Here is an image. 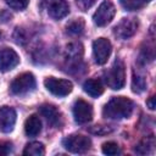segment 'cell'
<instances>
[{"label":"cell","instance_id":"cell-26","mask_svg":"<svg viewBox=\"0 0 156 156\" xmlns=\"http://www.w3.org/2000/svg\"><path fill=\"white\" fill-rule=\"evenodd\" d=\"M90 132L94 134H107L110 132H112V128L107 127V126H94L93 128H90Z\"/></svg>","mask_w":156,"mask_h":156},{"label":"cell","instance_id":"cell-30","mask_svg":"<svg viewBox=\"0 0 156 156\" xmlns=\"http://www.w3.org/2000/svg\"><path fill=\"white\" fill-rule=\"evenodd\" d=\"M0 37H1V33H0Z\"/></svg>","mask_w":156,"mask_h":156},{"label":"cell","instance_id":"cell-16","mask_svg":"<svg viewBox=\"0 0 156 156\" xmlns=\"http://www.w3.org/2000/svg\"><path fill=\"white\" fill-rule=\"evenodd\" d=\"M24 132L28 136H37L41 132V121H40L39 116L32 115L26 119Z\"/></svg>","mask_w":156,"mask_h":156},{"label":"cell","instance_id":"cell-13","mask_svg":"<svg viewBox=\"0 0 156 156\" xmlns=\"http://www.w3.org/2000/svg\"><path fill=\"white\" fill-rule=\"evenodd\" d=\"M39 112L41 113L43 117H45V119L48 121V123L50 126L56 127V128H60L62 126V115L57 110L56 106L44 104L39 107Z\"/></svg>","mask_w":156,"mask_h":156},{"label":"cell","instance_id":"cell-4","mask_svg":"<svg viewBox=\"0 0 156 156\" xmlns=\"http://www.w3.org/2000/svg\"><path fill=\"white\" fill-rule=\"evenodd\" d=\"M63 147L73 154H83L87 152L91 147V140L90 138L80 134H73L68 135L62 140Z\"/></svg>","mask_w":156,"mask_h":156},{"label":"cell","instance_id":"cell-6","mask_svg":"<svg viewBox=\"0 0 156 156\" xmlns=\"http://www.w3.org/2000/svg\"><path fill=\"white\" fill-rule=\"evenodd\" d=\"M115 15H116L115 5L110 0H105L100 4V6L95 11V13L93 15V21L96 26L105 27L113 20Z\"/></svg>","mask_w":156,"mask_h":156},{"label":"cell","instance_id":"cell-18","mask_svg":"<svg viewBox=\"0 0 156 156\" xmlns=\"http://www.w3.org/2000/svg\"><path fill=\"white\" fill-rule=\"evenodd\" d=\"M45 154L44 145L39 141H33L26 145L23 150V155H29V156H41Z\"/></svg>","mask_w":156,"mask_h":156},{"label":"cell","instance_id":"cell-20","mask_svg":"<svg viewBox=\"0 0 156 156\" xmlns=\"http://www.w3.org/2000/svg\"><path fill=\"white\" fill-rule=\"evenodd\" d=\"M146 85H147V83H146L145 77L134 72L133 73V79H132V90L136 94H140L146 89Z\"/></svg>","mask_w":156,"mask_h":156},{"label":"cell","instance_id":"cell-14","mask_svg":"<svg viewBox=\"0 0 156 156\" xmlns=\"http://www.w3.org/2000/svg\"><path fill=\"white\" fill-rule=\"evenodd\" d=\"M16 123V111L12 107L4 106L0 108V130L10 133Z\"/></svg>","mask_w":156,"mask_h":156},{"label":"cell","instance_id":"cell-29","mask_svg":"<svg viewBox=\"0 0 156 156\" xmlns=\"http://www.w3.org/2000/svg\"><path fill=\"white\" fill-rule=\"evenodd\" d=\"M143 1H144V2H146V1H151V0H143Z\"/></svg>","mask_w":156,"mask_h":156},{"label":"cell","instance_id":"cell-11","mask_svg":"<svg viewBox=\"0 0 156 156\" xmlns=\"http://www.w3.org/2000/svg\"><path fill=\"white\" fill-rule=\"evenodd\" d=\"M83 45L80 43H69L65 50V62L68 68H76L82 62Z\"/></svg>","mask_w":156,"mask_h":156},{"label":"cell","instance_id":"cell-5","mask_svg":"<svg viewBox=\"0 0 156 156\" xmlns=\"http://www.w3.org/2000/svg\"><path fill=\"white\" fill-rule=\"evenodd\" d=\"M40 7L54 20H61L69 12V6L66 0H40Z\"/></svg>","mask_w":156,"mask_h":156},{"label":"cell","instance_id":"cell-23","mask_svg":"<svg viewBox=\"0 0 156 156\" xmlns=\"http://www.w3.org/2000/svg\"><path fill=\"white\" fill-rule=\"evenodd\" d=\"M6 4L13 10H23L28 6L29 0H5Z\"/></svg>","mask_w":156,"mask_h":156},{"label":"cell","instance_id":"cell-17","mask_svg":"<svg viewBox=\"0 0 156 156\" xmlns=\"http://www.w3.org/2000/svg\"><path fill=\"white\" fill-rule=\"evenodd\" d=\"M155 149V138L154 135L146 136L144 139H141L134 147V151L139 155H147L151 154Z\"/></svg>","mask_w":156,"mask_h":156},{"label":"cell","instance_id":"cell-3","mask_svg":"<svg viewBox=\"0 0 156 156\" xmlns=\"http://www.w3.org/2000/svg\"><path fill=\"white\" fill-rule=\"evenodd\" d=\"M35 85L37 83H35L34 76L30 72H26V73L17 76L12 80L10 85V90L15 95H24V94L33 91L35 89Z\"/></svg>","mask_w":156,"mask_h":156},{"label":"cell","instance_id":"cell-24","mask_svg":"<svg viewBox=\"0 0 156 156\" xmlns=\"http://www.w3.org/2000/svg\"><path fill=\"white\" fill-rule=\"evenodd\" d=\"M13 39H15V41H16L17 44H24V43L28 40L27 37L24 35L22 28H16V30H15V33H13Z\"/></svg>","mask_w":156,"mask_h":156},{"label":"cell","instance_id":"cell-1","mask_svg":"<svg viewBox=\"0 0 156 156\" xmlns=\"http://www.w3.org/2000/svg\"><path fill=\"white\" fill-rule=\"evenodd\" d=\"M134 110V104L130 99L124 96H113L102 108V115L106 118L121 119L130 117Z\"/></svg>","mask_w":156,"mask_h":156},{"label":"cell","instance_id":"cell-15","mask_svg":"<svg viewBox=\"0 0 156 156\" xmlns=\"http://www.w3.org/2000/svg\"><path fill=\"white\" fill-rule=\"evenodd\" d=\"M83 90L88 95H90L93 98H98V96H100L104 93V85H102V83H101L100 79L91 78V79H88V80L84 82Z\"/></svg>","mask_w":156,"mask_h":156},{"label":"cell","instance_id":"cell-25","mask_svg":"<svg viewBox=\"0 0 156 156\" xmlns=\"http://www.w3.org/2000/svg\"><path fill=\"white\" fill-rule=\"evenodd\" d=\"M96 1H98V0H76V4H77V6H78L82 11H87V10H89Z\"/></svg>","mask_w":156,"mask_h":156},{"label":"cell","instance_id":"cell-8","mask_svg":"<svg viewBox=\"0 0 156 156\" xmlns=\"http://www.w3.org/2000/svg\"><path fill=\"white\" fill-rule=\"evenodd\" d=\"M139 23L136 18H122L113 28V34L122 40L129 39L138 30Z\"/></svg>","mask_w":156,"mask_h":156},{"label":"cell","instance_id":"cell-10","mask_svg":"<svg viewBox=\"0 0 156 156\" xmlns=\"http://www.w3.org/2000/svg\"><path fill=\"white\" fill-rule=\"evenodd\" d=\"M73 117L79 124H85L93 118V107L83 99H78L73 104Z\"/></svg>","mask_w":156,"mask_h":156},{"label":"cell","instance_id":"cell-7","mask_svg":"<svg viewBox=\"0 0 156 156\" xmlns=\"http://www.w3.org/2000/svg\"><path fill=\"white\" fill-rule=\"evenodd\" d=\"M44 85L51 94L56 96H66L73 89V84L68 79H58L55 77H48L44 80Z\"/></svg>","mask_w":156,"mask_h":156},{"label":"cell","instance_id":"cell-19","mask_svg":"<svg viewBox=\"0 0 156 156\" xmlns=\"http://www.w3.org/2000/svg\"><path fill=\"white\" fill-rule=\"evenodd\" d=\"M84 30V21L82 18H76L66 26V32L69 35H80Z\"/></svg>","mask_w":156,"mask_h":156},{"label":"cell","instance_id":"cell-22","mask_svg":"<svg viewBox=\"0 0 156 156\" xmlns=\"http://www.w3.org/2000/svg\"><path fill=\"white\" fill-rule=\"evenodd\" d=\"M102 152H104L105 155L112 156V155L119 154L121 150H119V147H118V145H117L116 143H113V141H107V143H105V144L102 145Z\"/></svg>","mask_w":156,"mask_h":156},{"label":"cell","instance_id":"cell-27","mask_svg":"<svg viewBox=\"0 0 156 156\" xmlns=\"http://www.w3.org/2000/svg\"><path fill=\"white\" fill-rule=\"evenodd\" d=\"M11 143L9 141H0V156L7 155L11 152Z\"/></svg>","mask_w":156,"mask_h":156},{"label":"cell","instance_id":"cell-21","mask_svg":"<svg viewBox=\"0 0 156 156\" xmlns=\"http://www.w3.org/2000/svg\"><path fill=\"white\" fill-rule=\"evenodd\" d=\"M122 6L129 11H134V10H139L140 7H143L144 1L143 0H119Z\"/></svg>","mask_w":156,"mask_h":156},{"label":"cell","instance_id":"cell-28","mask_svg":"<svg viewBox=\"0 0 156 156\" xmlns=\"http://www.w3.org/2000/svg\"><path fill=\"white\" fill-rule=\"evenodd\" d=\"M146 105H147V107H149L150 110H155L156 105H155V96H154V95L150 96V98L146 100Z\"/></svg>","mask_w":156,"mask_h":156},{"label":"cell","instance_id":"cell-2","mask_svg":"<svg viewBox=\"0 0 156 156\" xmlns=\"http://www.w3.org/2000/svg\"><path fill=\"white\" fill-rule=\"evenodd\" d=\"M105 83L113 90H119L126 84V68L122 60L117 58L113 65L104 73Z\"/></svg>","mask_w":156,"mask_h":156},{"label":"cell","instance_id":"cell-12","mask_svg":"<svg viewBox=\"0 0 156 156\" xmlns=\"http://www.w3.org/2000/svg\"><path fill=\"white\" fill-rule=\"evenodd\" d=\"M20 63V57L17 52L11 48L0 49V71L7 72L13 69Z\"/></svg>","mask_w":156,"mask_h":156},{"label":"cell","instance_id":"cell-9","mask_svg":"<svg viewBox=\"0 0 156 156\" xmlns=\"http://www.w3.org/2000/svg\"><path fill=\"white\" fill-rule=\"evenodd\" d=\"M112 45L108 39L99 38L93 43V55L98 65H105L111 55Z\"/></svg>","mask_w":156,"mask_h":156}]
</instances>
